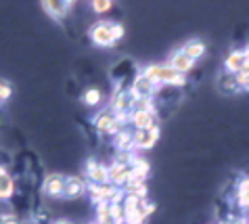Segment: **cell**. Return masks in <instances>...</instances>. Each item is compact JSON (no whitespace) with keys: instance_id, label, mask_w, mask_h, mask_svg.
Wrapping results in <instances>:
<instances>
[{"instance_id":"2e32d148","label":"cell","mask_w":249,"mask_h":224,"mask_svg":"<svg viewBox=\"0 0 249 224\" xmlns=\"http://www.w3.org/2000/svg\"><path fill=\"white\" fill-rule=\"evenodd\" d=\"M122 191L126 195H132V197H138V199H147V195H149V188L144 185V180H138V178H132Z\"/></svg>"},{"instance_id":"603a6c76","label":"cell","mask_w":249,"mask_h":224,"mask_svg":"<svg viewBox=\"0 0 249 224\" xmlns=\"http://www.w3.org/2000/svg\"><path fill=\"white\" fill-rule=\"evenodd\" d=\"M124 212H126V220H124V224H144V220H147V216L141 212V205H138L136 209H124Z\"/></svg>"},{"instance_id":"f546056e","label":"cell","mask_w":249,"mask_h":224,"mask_svg":"<svg viewBox=\"0 0 249 224\" xmlns=\"http://www.w3.org/2000/svg\"><path fill=\"white\" fill-rule=\"evenodd\" d=\"M141 212H142V214L149 218V216L155 212V204H149L147 199H142V201H141Z\"/></svg>"},{"instance_id":"4316f807","label":"cell","mask_w":249,"mask_h":224,"mask_svg":"<svg viewBox=\"0 0 249 224\" xmlns=\"http://www.w3.org/2000/svg\"><path fill=\"white\" fill-rule=\"evenodd\" d=\"M111 6H113L111 0H94V2H92V11L99 13V15H103V13L111 11Z\"/></svg>"},{"instance_id":"e575fe53","label":"cell","mask_w":249,"mask_h":224,"mask_svg":"<svg viewBox=\"0 0 249 224\" xmlns=\"http://www.w3.org/2000/svg\"><path fill=\"white\" fill-rule=\"evenodd\" d=\"M92 224H96V222H92Z\"/></svg>"},{"instance_id":"5b68a950","label":"cell","mask_w":249,"mask_h":224,"mask_svg":"<svg viewBox=\"0 0 249 224\" xmlns=\"http://www.w3.org/2000/svg\"><path fill=\"white\" fill-rule=\"evenodd\" d=\"M88 193H90V199L99 205V204H111L113 197L120 193V188L113 187L111 183L109 185H90L88 183Z\"/></svg>"},{"instance_id":"5bb4252c","label":"cell","mask_w":249,"mask_h":224,"mask_svg":"<svg viewBox=\"0 0 249 224\" xmlns=\"http://www.w3.org/2000/svg\"><path fill=\"white\" fill-rule=\"evenodd\" d=\"M13 195H15V178L4 166H0V199H11Z\"/></svg>"},{"instance_id":"277c9868","label":"cell","mask_w":249,"mask_h":224,"mask_svg":"<svg viewBox=\"0 0 249 224\" xmlns=\"http://www.w3.org/2000/svg\"><path fill=\"white\" fill-rule=\"evenodd\" d=\"M136 105V96L130 93V90H122V93L113 94L111 99V111H115V115H132Z\"/></svg>"},{"instance_id":"836d02e7","label":"cell","mask_w":249,"mask_h":224,"mask_svg":"<svg viewBox=\"0 0 249 224\" xmlns=\"http://www.w3.org/2000/svg\"><path fill=\"white\" fill-rule=\"evenodd\" d=\"M107 224H117V222H115V220H109V222H107Z\"/></svg>"},{"instance_id":"f1b7e54d","label":"cell","mask_w":249,"mask_h":224,"mask_svg":"<svg viewBox=\"0 0 249 224\" xmlns=\"http://www.w3.org/2000/svg\"><path fill=\"white\" fill-rule=\"evenodd\" d=\"M234 80H237L239 90H241V88L249 90V72H247V69H241V72H239L237 75H234Z\"/></svg>"},{"instance_id":"d6a6232c","label":"cell","mask_w":249,"mask_h":224,"mask_svg":"<svg viewBox=\"0 0 249 224\" xmlns=\"http://www.w3.org/2000/svg\"><path fill=\"white\" fill-rule=\"evenodd\" d=\"M54 224H71V222H69V220H57Z\"/></svg>"},{"instance_id":"8fae6325","label":"cell","mask_w":249,"mask_h":224,"mask_svg":"<svg viewBox=\"0 0 249 224\" xmlns=\"http://www.w3.org/2000/svg\"><path fill=\"white\" fill-rule=\"evenodd\" d=\"M63 188H65V176H61V174H48L44 178L42 191L48 197H63Z\"/></svg>"},{"instance_id":"52a82bcc","label":"cell","mask_w":249,"mask_h":224,"mask_svg":"<svg viewBox=\"0 0 249 224\" xmlns=\"http://www.w3.org/2000/svg\"><path fill=\"white\" fill-rule=\"evenodd\" d=\"M159 126H153L149 130H134V149L138 151H147V149H153L155 143L159 141Z\"/></svg>"},{"instance_id":"ffe728a7","label":"cell","mask_w":249,"mask_h":224,"mask_svg":"<svg viewBox=\"0 0 249 224\" xmlns=\"http://www.w3.org/2000/svg\"><path fill=\"white\" fill-rule=\"evenodd\" d=\"M237 204L243 209H249V176L239 180V185H237Z\"/></svg>"},{"instance_id":"4dcf8cb0","label":"cell","mask_w":249,"mask_h":224,"mask_svg":"<svg viewBox=\"0 0 249 224\" xmlns=\"http://www.w3.org/2000/svg\"><path fill=\"white\" fill-rule=\"evenodd\" d=\"M0 224H21L19 222L15 216H11V214H6V216H2V218H0Z\"/></svg>"},{"instance_id":"30bf717a","label":"cell","mask_w":249,"mask_h":224,"mask_svg":"<svg viewBox=\"0 0 249 224\" xmlns=\"http://www.w3.org/2000/svg\"><path fill=\"white\" fill-rule=\"evenodd\" d=\"M88 191V183L80 176H65V188L63 197L65 199H78Z\"/></svg>"},{"instance_id":"d4e9b609","label":"cell","mask_w":249,"mask_h":224,"mask_svg":"<svg viewBox=\"0 0 249 224\" xmlns=\"http://www.w3.org/2000/svg\"><path fill=\"white\" fill-rule=\"evenodd\" d=\"M220 88H222L224 93H234V90H239L237 80H234V75L226 72V75H222V80H220Z\"/></svg>"},{"instance_id":"7a4b0ae2","label":"cell","mask_w":249,"mask_h":224,"mask_svg":"<svg viewBox=\"0 0 249 224\" xmlns=\"http://www.w3.org/2000/svg\"><path fill=\"white\" fill-rule=\"evenodd\" d=\"M155 86H184L186 78L182 74L174 72L170 65H149L142 72Z\"/></svg>"},{"instance_id":"9a60e30c","label":"cell","mask_w":249,"mask_h":224,"mask_svg":"<svg viewBox=\"0 0 249 224\" xmlns=\"http://www.w3.org/2000/svg\"><path fill=\"white\" fill-rule=\"evenodd\" d=\"M130 124H132L136 130H149V128H153V126H157L155 113H151V111H132Z\"/></svg>"},{"instance_id":"7402d4cb","label":"cell","mask_w":249,"mask_h":224,"mask_svg":"<svg viewBox=\"0 0 249 224\" xmlns=\"http://www.w3.org/2000/svg\"><path fill=\"white\" fill-rule=\"evenodd\" d=\"M82 101H84L86 107H99L103 101V94L99 88H88L84 94H82Z\"/></svg>"},{"instance_id":"ba28073f","label":"cell","mask_w":249,"mask_h":224,"mask_svg":"<svg viewBox=\"0 0 249 224\" xmlns=\"http://www.w3.org/2000/svg\"><path fill=\"white\" fill-rule=\"evenodd\" d=\"M130 93H132L136 99H153V94L157 93V86L144 74H138L132 82V86H130Z\"/></svg>"},{"instance_id":"d6986e66","label":"cell","mask_w":249,"mask_h":224,"mask_svg":"<svg viewBox=\"0 0 249 224\" xmlns=\"http://www.w3.org/2000/svg\"><path fill=\"white\" fill-rule=\"evenodd\" d=\"M182 51H184V55H189L193 61H197V59H201L205 55V44L201 40H189L182 46Z\"/></svg>"},{"instance_id":"e0dca14e","label":"cell","mask_w":249,"mask_h":224,"mask_svg":"<svg viewBox=\"0 0 249 224\" xmlns=\"http://www.w3.org/2000/svg\"><path fill=\"white\" fill-rule=\"evenodd\" d=\"M243 65H245V61H243V51H232V53L226 57V61H224L226 72L232 74V75H237L241 69H243Z\"/></svg>"},{"instance_id":"484cf974","label":"cell","mask_w":249,"mask_h":224,"mask_svg":"<svg viewBox=\"0 0 249 224\" xmlns=\"http://www.w3.org/2000/svg\"><path fill=\"white\" fill-rule=\"evenodd\" d=\"M109 209H111V218H113L117 224H124V220H126L124 204H109Z\"/></svg>"},{"instance_id":"9c48e42d","label":"cell","mask_w":249,"mask_h":224,"mask_svg":"<svg viewBox=\"0 0 249 224\" xmlns=\"http://www.w3.org/2000/svg\"><path fill=\"white\" fill-rule=\"evenodd\" d=\"M130 180H132V168L122 166V164H111L109 166V183L117 188H124Z\"/></svg>"},{"instance_id":"8992f818","label":"cell","mask_w":249,"mask_h":224,"mask_svg":"<svg viewBox=\"0 0 249 224\" xmlns=\"http://www.w3.org/2000/svg\"><path fill=\"white\" fill-rule=\"evenodd\" d=\"M86 180L90 185H109V166L88 159L86 164Z\"/></svg>"},{"instance_id":"4fadbf2b","label":"cell","mask_w":249,"mask_h":224,"mask_svg":"<svg viewBox=\"0 0 249 224\" xmlns=\"http://www.w3.org/2000/svg\"><path fill=\"white\" fill-rule=\"evenodd\" d=\"M168 65L174 69V72H178V74H186V72H191L193 69V65H195V61H193L189 55H184V51L180 48V51H174L170 55V63Z\"/></svg>"},{"instance_id":"6da1fadb","label":"cell","mask_w":249,"mask_h":224,"mask_svg":"<svg viewBox=\"0 0 249 224\" xmlns=\"http://www.w3.org/2000/svg\"><path fill=\"white\" fill-rule=\"evenodd\" d=\"M124 36V27L120 23H111V21H99L90 27V40L92 44L101 48L113 46L117 40H122Z\"/></svg>"},{"instance_id":"3957f363","label":"cell","mask_w":249,"mask_h":224,"mask_svg":"<svg viewBox=\"0 0 249 224\" xmlns=\"http://www.w3.org/2000/svg\"><path fill=\"white\" fill-rule=\"evenodd\" d=\"M94 128L99 134L115 136L120 130H124V126L120 124V120H117V115L109 109V111H103V113H99L94 117Z\"/></svg>"},{"instance_id":"83f0119b","label":"cell","mask_w":249,"mask_h":224,"mask_svg":"<svg viewBox=\"0 0 249 224\" xmlns=\"http://www.w3.org/2000/svg\"><path fill=\"white\" fill-rule=\"evenodd\" d=\"M11 94H13V88H11V84L6 82V80H0V105L9 101V99H11Z\"/></svg>"},{"instance_id":"44dd1931","label":"cell","mask_w":249,"mask_h":224,"mask_svg":"<svg viewBox=\"0 0 249 224\" xmlns=\"http://www.w3.org/2000/svg\"><path fill=\"white\" fill-rule=\"evenodd\" d=\"M130 168H132V178L144 180V176L149 174V162H144L142 157H134V162L130 164Z\"/></svg>"},{"instance_id":"cb8c5ba5","label":"cell","mask_w":249,"mask_h":224,"mask_svg":"<svg viewBox=\"0 0 249 224\" xmlns=\"http://www.w3.org/2000/svg\"><path fill=\"white\" fill-rule=\"evenodd\" d=\"M109 220H113L109 204H99L96 205V224H107Z\"/></svg>"},{"instance_id":"1f68e13d","label":"cell","mask_w":249,"mask_h":224,"mask_svg":"<svg viewBox=\"0 0 249 224\" xmlns=\"http://www.w3.org/2000/svg\"><path fill=\"white\" fill-rule=\"evenodd\" d=\"M243 61H245V65H243V69H247V72H249V46L245 48V51H243Z\"/></svg>"},{"instance_id":"ac0fdd59","label":"cell","mask_w":249,"mask_h":224,"mask_svg":"<svg viewBox=\"0 0 249 224\" xmlns=\"http://www.w3.org/2000/svg\"><path fill=\"white\" fill-rule=\"evenodd\" d=\"M115 145L117 151H134V134L130 130H120L115 134Z\"/></svg>"},{"instance_id":"7c38bea8","label":"cell","mask_w":249,"mask_h":224,"mask_svg":"<svg viewBox=\"0 0 249 224\" xmlns=\"http://www.w3.org/2000/svg\"><path fill=\"white\" fill-rule=\"evenodd\" d=\"M71 2H67V0H46L42 2V9L51 15L53 19H65L69 15V11H71Z\"/></svg>"}]
</instances>
